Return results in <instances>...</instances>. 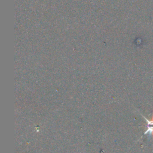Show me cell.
Instances as JSON below:
<instances>
[{
	"mask_svg": "<svg viewBox=\"0 0 153 153\" xmlns=\"http://www.w3.org/2000/svg\"><path fill=\"white\" fill-rule=\"evenodd\" d=\"M148 135L149 137L153 136V126H147V130L145 131L144 135Z\"/></svg>",
	"mask_w": 153,
	"mask_h": 153,
	"instance_id": "6da1fadb",
	"label": "cell"
}]
</instances>
